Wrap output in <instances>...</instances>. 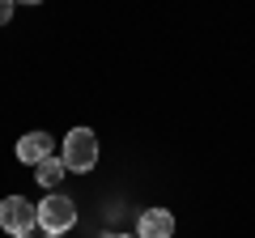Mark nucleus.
Instances as JSON below:
<instances>
[{
    "label": "nucleus",
    "mask_w": 255,
    "mask_h": 238,
    "mask_svg": "<svg viewBox=\"0 0 255 238\" xmlns=\"http://www.w3.org/2000/svg\"><path fill=\"white\" fill-rule=\"evenodd\" d=\"M64 166L68 170H94V162H98V136H94L90 128H73L68 136H64Z\"/></svg>",
    "instance_id": "f257e3e1"
},
{
    "label": "nucleus",
    "mask_w": 255,
    "mask_h": 238,
    "mask_svg": "<svg viewBox=\"0 0 255 238\" xmlns=\"http://www.w3.org/2000/svg\"><path fill=\"white\" fill-rule=\"evenodd\" d=\"M38 226V204H30L26 196H4L0 200V230L4 234H30Z\"/></svg>",
    "instance_id": "f03ea898"
},
{
    "label": "nucleus",
    "mask_w": 255,
    "mask_h": 238,
    "mask_svg": "<svg viewBox=\"0 0 255 238\" xmlns=\"http://www.w3.org/2000/svg\"><path fill=\"white\" fill-rule=\"evenodd\" d=\"M77 226V204L68 196H47L38 204V230L43 234H64V230Z\"/></svg>",
    "instance_id": "7ed1b4c3"
},
{
    "label": "nucleus",
    "mask_w": 255,
    "mask_h": 238,
    "mask_svg": "<svg viewBox=\"0 0 255 238\" xmlns=\"http://www.w3.org/2000/svg\"><path fill=\"white\" fill-rule=\"evenodd\" d=\"M174 234V217L166 209H145L136 221V238H170Z\"/></svg>",
    "instance_id": "20e7f679"
},
{
    "label": "nucleus",
    "mask_w": 255,
    "mask_h": 238,
    "mask_svg": "<svg viewBox=\"0 0 255 238\" xmlns=\"http://www.w3.org/2000/svg\"><path fill=\"white\" fill-rule=\"evenodd\" d=\"M17 157L26 166H38L43 157H51V136H47V132H26V136L17 140Z\"/></svg>",
    "instance_id": "39448f33"
},
{
    "label": "nucleus",
    "mask_w": 255,
    "mask_h": 238,
    "mask_svg": "<svg viewBox=\"0 0 255 238\" xmlns=\"http://www.w3.org/2000/svg\"><path fill=\"white\" fill-rule=\"evenodd\" d=\"M68 174V166H64V157H43L38 162V170H34V179L43 187H60V179Z\"/></svg>",
    "instance_id": "423d86ee"
},
{
    "label": "nucleus",
    "mask_w": 255,
    "mask_h": 238,
    "mask_svg": "<svg viewBox=\"0 0 255 238\" xmlns=\"http://www.w3.org/2000/svg\"><path fill=\"white\" fill-rule=\"evenodd\" d=\"M9 17H13V0H0V26H4Z\"/></svg>",
    "instance_id": "0eeeda50"
},
{
    "label": "nucleus",
    "mask_w": 255,
    "mask_h": 238,
    "mask_svg": "<svg viewBox=\"0 0 255 238\" xmlns=\"http://www.w3.org/2000/svg\"><path fill=\"white\" fill-rule=\"evenodd\" d=\"M21 238H43V234H34V230H30V234H21Z\"/></svg>",
    "instance_id": "6e6552de"
},
{
    "label": "nucleus",
    "mask_w": 255,
    "mask_h": 238,
    "mask_svg": "<svg viewBox=\"0 0 255 238\" xmlns=\"http://www.w3.org/2000/svg\"><path fill=\"white\" fill-rule=\"evenodd\" d=\"M102 238H128V234H102Z\"/></svg>",
    "instance_id": "1a4fd4ad"
},
{
    "label": "nucleus",
    "mask_w": 255,
    "mask_h": 238,
    "mask_svg": "<svg viewBox=\"0 0 255 238\" xmlns=\"http://www.w3.org/2000/svg\"><path fill=\"white\" fill-rule=\"evenodd\" d=\"M13 4H17V0H13ZM26 4H43V0H26Z\"/></svg>",
    "instance_id": "9d476101"
},
{
    "label": "nucleus",
    "mask_w": 255,
    "mask_h": 238,
    "mask_svg": "<svg viewBox=\"0 0 255 238\" xmlns=\"http://www.w3.org/2000/svg\"><path fill=\"white\" fill-rule=\"evenodd\" d=\"M43 238H60V234H43Z\"/></svg>",
    "instance_id": "9b49d317"
}]
</instances>
